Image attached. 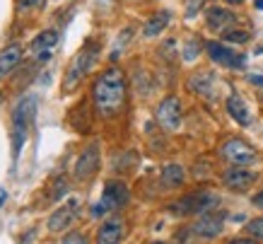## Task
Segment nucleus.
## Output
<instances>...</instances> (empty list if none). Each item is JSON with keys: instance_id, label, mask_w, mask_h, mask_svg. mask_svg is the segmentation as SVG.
<instances>
[{"instance_id": "nucleus-1", "label": "nucleus", "mask_w": 263, "mask_h": 244, "mask_svg": "<svg viewBox=\"0 0 263 244\" xmlns=\"http://www.w3.org/2000/svg\"><path fill=\"white\" fill-rule=\"evenodd\" d=\"M89 102L102 126H121L130 111V80L126 71L111 63L97 73L89 82Z\"/></svg>"}, {"instance_id": "nucleus-2", "label": "nucleus", "mask_w": 263, "mask_h": 244, "mask_svg": "<svg viewBox=\"0 0 263 244\" xmlns=\"http://www.w3.org/2000/svg\"><path fill=\"white\" fill-rule=\"evenodd\" d=\"M220 203H222V196L217 191L208 189V186H198V189L183 191L176 198H172L164 211L169 215H174L176 220H193L203 213L220 211Z\"/></svg>"}, {"instance_id": "nucleus-3", "label": "nucleus", "mask_w": 263, "mask_h": 244, "mask_svg": "<svg viewBox=\"0 0 263 244\" xmlns=\"http://www.w3.org/2000/svg\"><path fill=\"white\" fill-rule=\"evenodd\" d=\"M99 56H102V41H97V39L85 41V46L75 54V58L70 61L68 71H65V78H63V92L65 95L75 92V90L85 82V78L92 73V68H95L97 61H99Z\"/></svg>"}, {"instance_id": "nucleus-4", "label": "nucleus", "mask_w": 263, "mask_h": 244, "mask_svg": "<svg viewBox=\"0 0 263 244\" xmlns=\"http://www.w3.org/2000/svg\"><path fill=\"white\" fill-rule=\"evenodd\" d=\"M222 167H256L261 165V152L241 135H224L215 150Z\"/></svg>"}, {"instance_id": "nucleus-5", "label": "nucleus", "mask_w": 263, "mask_h": 244, "mask_svg": "<svg viewBox=\"0 0 263 244\" xmlns=\"http://www.w3.org/2000/svg\"><path fill=\"white\" fill-rule=\"evenodd\" d=\"M36 95H27L22 97L20 102L15 104V109H12V116H10V135H12V155H20V150H22L24 141H27V133H29V128H32V121H34V114H36Z\"/></svg>"}, {"instance_id": "nucleus-6", "label": "nucleus", "mask_w": 263, "mask_h": 244, "mask_svg": "<svg viewBox=\"0 0 263 244\" xmlns=\"http://www.w3.org/2000/svg\"><path fill=\"white\" fill-rule=\"evenodd\" d=\"M102 172V143L92 138L82 145V150L75 158V165H72V181L75 184H82L87 186L97 179V174Z\"/></svg>"}, {"instance_id": "nucleus-7", "label": "nucleus", "mask_w": 263, "mask_h": 244, "mask_svg": "<svg viewBox=\"0 0 263 244\" xmlns=\"http://www.w3.org/2000/svg\"><path fill=\"white\" fill-rule=\"evenodd\" d=\"M155 124L162 133L174 135L183 131V99L176 92L160 97L155 104Z\"/></svg>"}, {"instance_id": "nucleus-8", "label": "nucleus", "mask_w": 263, "mask_h": 244, "mask_svg": "<svg viewBox=\"0 0 263 244\" xmlns=\"http://www.w3.org/2000/svg\"><path fill=\"white\" fill-rule=\"evenodd\" d=\"M82 213H85V203H82V198L68 196L63 203L58 205L56 211L48 215L46 232H48V235H58V237L65 235V232H70V230L78 228Z\"/></svg>"}, {"instance_id": "nucleus-9", "label": "nucleus", "mask_w": 263, "mask_h": 244, "mask_svg": "<svg viewBox=\"0 0 263 244\" xmlns=\"http://www.w3.org/2000/svg\"><path fill=\"white\" fill-rule=\"evenodd\" d=\"M99 203L104 205V211L109 213H123L126 208H130L133 203V191L128 186V181L123 177H111V179L104 181L102 186V196Z\"/></svg>"}, {"instance_id": "nucleus-10", "label": "nucleus", "mask_w": 263, "mask_h": 244, "mask_svg": "<svg viewBox=\"0 0 263 244\" xmlns=\"http://www.w3.org/2000/svg\"><path fill=\"white\" fill-rule=\"evenodd\" d=\"M258 179L261 177H258L254 167H222V169H217L220 186L224 191H230V194H237V196L249 194L258 184Z\"/></svg>"}, {"instance_id": "nucleus-11", "label": "nucleus", "mask_w": 263, "mask_h": 244, "mask_svg": "<svg viewBox=\"0 0 263 244\" xmlns=\"http://www.w3.org/2000/svg\"><path fill=\"white\" fill-rule=\"evenodd\" d=\"M224 225H227V213L210 211V213L198 215V218H193V220L189 222V232H191V237L198 239V242H215V239L222 237Z\"/></svg>"}, {"instance_id": "nucleus-12", "label": "nucleus", "mask_w": 263, "mask_h": 244, "mask_svg": "<svg viewBox=\"0 0 263 244\" xmlns=\"http://www.w3.org/2000/svg\"><path fill=\"white\" fill-rule=\"evenodd\" d=\"M128 232H130V225H128L126 215L111 213L97 225L92 239H95V244H126Z\"/></svg>"}, {"instance_id": "nucleus-13", "label": "nucleus", "mask_w": 263, "mask_h": 244, "mask_svg": "<svg viewBox=\"0 0 263 244\" xmlns=\"http://www.w3.org/2000/svg\"><path fill=\"white\" fill-rule=\"evenodd\" d=\"M205 54L213 65H220V68H227V71H244L247 68V56L234 51L220 39L205 41Z\"/></svg>"}, {"instance_id": "nucleus-14", "label": "nucleus", "mask_w": 263, "mask_h": 244, "mask_svg": "<svg viewBox=\"0 0 263 244\" xmlns=\"http://www.w3.org/2000/svg\"><path fill=\"white\" fill-rule=\"evenodd\" d=\"M189 184V169L181 162H164L157 172V189L164 194H179Z\"/></svg>"}, {"instance_id": "nucleus-15", "label": "nucleus", "mask_w": 263, "mask_h": 244, "mask_svg": "<svg viewBox=\"0 0 263 244\" xmlns=\"http://www.w3.org/2000/svg\"><path fill=\"white\" fill-rule=\"evenodd\" d=\"M189 92L196 95L203 102H215L217 99V75L213 71H196L186 80Z\"/></svg>"}, {"instance_id": "nucleus-16", "label": "nucleus", "mask_w": 263, "mask_h": 244, "mask_svg": "<svg viewBox=\"0 0 263 244\" xmlns=\"http://www.w3.org/2000/svg\"><path fill=\"white\" fill-rule=\"evenodd\" d=\"M239 24V17L237 12H232L230 8H222V5H208L205 10V27L210 32H215L222 37L224 32H230Z\"/></svg>"}, {"instance_id": "nucleus-17", "label": "nucleus", "mask_w": 263, "mask_h": 244, "mask_svg": "<svg viewBox=\"0 0 263 244\" xmlns=\"http://www.w3.org/2000/svg\"><path fill=\"white\" fill-rule=\"evenodd\" d=\"M95 109H92V102L89 99H82L80 104H75L70 111H68V124H70L72 131H78L80 135H89L95 131Z\"/></svg>"}, {"instance_id": "nucleus-18", "label": "nucleus", "mask_w": 263, "mask_h": 244, "mask_svg": "<svg viewBox=\"0 0 263 244\" xmlns=\"http://www.w3.org/2000/svg\"><path fill=\"white\" fill-rule=\"evenodd\" d=\"M224 111H227V116H230L239 128L251 126V111H249V104L244 102V97L241 95L230 92L227 99H224Z\"/></svg>"}, {"instance_id": "nucleus-19", "label": "nucleus", "mask_w": 263, "mask_h": 244, "mask_svg": "<svg viewBox=\"0 0 263 244\" xmlns=\"http://www.w3.org/2000/svg\"><path fill=\"white\" fill-rule=\"evenodd\" d=\"M22 58H24V48L22 44H10L0 51V80L10 78L12 73L22 65Z\"/></svg>"}, {"instance_id": "nucleus-20", "label": "nucleus", "mask_w": 263, "mask_h": 244, "mask_svg": "<svg viewBox=\"0 0 263 244\" xmlns=\"http://www.w3.org/2000/svg\"><path fill=\"white\" fill-rule=\"evenodd\" d=\"M70 194V179L65 174H56L44 191V203H61Z\"/></svg>"}, {"instance_id": "nucleus-21", "label": "nucleus", "mask_w": 263, "mask_h": 244, "mask_svg": "<svg viewBox=\"0 0 263 244\" xmlns=\"http://www.w3.org/2000/svg\"><path fill=\"white\" fill-rule=\"evenodd\" d=\"M169 20H172L169 10H157L155 15H150L147 20H145L143 37H145V39H155V37H160V34L169 27Z\"/></svg>"}, {"instance_id": "nucleus-22", "label": "nucleus", "mask_w": 263, "mask_h": 244, "mask_svg": "<svg viewBox=\"0 0 263 244\" xmlns=\"http://www.w3.org/2000/svg\"><path fill=\"white\" fill-rule=\"evenodd\" d=\"M138 167V152L136 150H119V158L111 160V169L119 172L121 177L128 172H133Z\"/></svg>"}, {"instance_id": "nucleus-23", "label": "nucleus", "mask_w": 263, "mask_h": 244, "mask_svg": "<svg viewBox=\"0 0 263 244\" xmlns=\"http://www.w3.org/2000/svg\"><path fill=\"white\" fill-rule=\"evenodd\" d=\"M56 44H58V29H44L41 34L34 37L32 51H36V54H48Z\"/></svg>"}, {"instance_id": "nucleus-24", "label": "nucleus", "mask_w": 263, "mask_h": 244, "mask_svg": "<svg viewBox=\"0 0 263 244\" xmlns=\"http://www.w3.org/2000/svg\"><path fill=\"white\" fill-rule=\"evenodd\" d=\"M203 51H205V41L200 39V37H191V39L186 41V46L181 48V61L183 63H193Z\"/></svg>"}, {"instance_id": "nucleus-25", "label": "nucleus", "mask_w": 263, "mask_h": 244, "mask_svg": "<svg viewBox=\"0 0 263 244\" xmlns=\"http://www.w3.org/2000/svg\"><path fill=\"white\" fill-rule=\"evenodd\" d=\"M58 244H95V239H92V235H89L87 230L75 228V230H70V232L61 235Z\"/></svg>"}, {"instance_id": "nucleus-26", "label": "nucleus", "mask_w": 263, "mask_h": 244, "mask_svg": "<svg viewBox=\"0 0 263 244\" xmlns=\"http://www.w3.org/2000/svg\"><path fill=\"white\" fill-rule=\"evenodd\" d=\"M220 41H224V44H234V46H244V44L251 41V32H247L244 27H234V29H230V32H224L222 37H220Z\"/></svg>"}, {"instance_id": "nucleus-27", "label": "nucleus", "mask_w": 263, "mask_h": 244, "mask_svg": "<svg viewBox=\"0 0 263 244\" xmlns=\"http://www.w3.org/2000/svg\"><path fill=\"white\" fill-rule=\"evenodd\" d=\"M244 235L263 242V213H258V215H254V218H249L244 222Z\"/></svg>"}, {"instance_id": "nucleus-28", "label": "nucleus", "mask_w": 263, "mask_h": 244, "mask_svg": "<svg viewBox=\"0 0 263 244\" xmlns=\"http://www.w3.org/2000/svg\"><path fill=\"white\" fill-rule=\"evenodd\" d=\"M222 244H263V242H258V239H254V237H249V235H232Z\"/></svg>"}, {"instance_id": "nucleus-29", "label": "nucleus", "mask_w": 263, "mask_h": 244, "mask_svg": "<svg viewBox=\"0 0 263 244\" xmlns=\"http://www.w3.org/2000/svg\"><path fill=\"white\" fill-rule=\"evenodd\" d=\"M44 5V0H17V10L27 12V10H36Z\"/></svg>"}, {"instance_id": "nucleus-30", "label": "nucleus", "mask_w": 263, "mask_h": 244, "mask_svg": "<svg viewBox=\"0 0 263 244\" xmlns=\"http://www.w3.org/2000/svg\"><path fill=\"white\" fill-rule=\"evenodd\" d=\"M249 203H251V208H256L258 213H263V189L254 191V194L249 196Z\"/></svg>"}, {"instance_id": "nucleus-31", "label": "nucleus", "mask_w": 263, "mask_h": 244, "mask_svg": "<svg viewBox=\"0 0 263 244\" xmlns=\"http://www.w3.org/2000/svg\"><path fill=\"white\" fill-rule=\"evenodd\" d=\"M200 5H203V0H191V3H189V10H186V17H189V20H191L193 15H198Z\"/></svg>"}, {"instance_id": "nucleus-32", "label": "nucleus", "mask_w": 263, "mask_h": 244, "mask_svg": "<svg viewBox=\"0 0 263 244\" xmlns=\"http://www.w3.org/2000/svg\"><path fill=\"white\" fill-rule=\"evenodd\" d=\"M247 80L256 87V90H261V92H263V75H258V73H251V75H249Z\"/></svg>"}, {"instance_id": "nucleus-33", "label": "nucleus", "mask_w": 263, "mask_h": 244, "mask_svg": "<svg viewBox=\"0 0 263 244\" xmlns=\"http://www.w3.org/2000/svg\"><path fill=\"white\" fill-rule=\"evenodd\" d=\"M224 3H227V5H232V8H239V5H244L247 0H224Z\"/></svg>"}, {"instance_id": "nucleus-34", "label": "nucleus", "mask_w": 263, "mask_h": 244, "mask_svg": "<svg viewBox=\"0 0 263 244\" xmlns=\"http://www.w3.org/2000/svg\"><path fill=\"white\" fill-rule=\"evenodd\" d=\"M145 244H172V242H164V239H147Z\"/></svg>"}, {"instance_id": "nucleus-35", "label": "nucleus", "mask_w": 263, "mask_h": 244, "mask_svg": "<svg viewBox=\"0 0 263 244\" xmlns=\"http://www.w3.org/2000/svg\"><path fill=\"white\" fill-rule=\"evenodd\" d=\"M254 8L256 10H263V0H254Z\"/></svg>"}]
</instances>
